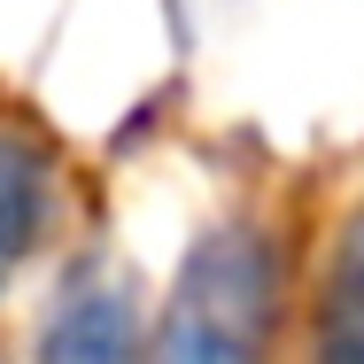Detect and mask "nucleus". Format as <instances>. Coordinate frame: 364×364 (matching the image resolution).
<instances>
[{
    "label": "nucleus",
    "mask_w": 364,
    "mask_h": 364,
    "mask_svg": "<svg viewBox=\"0 0 364 364\" xmlns=\"http://www.w3.org/2000/svg\"><path fill=\"white\" fill-rule=\"evenodd\" d=\"M310 364H364V349H333V341H310Z\"/></svg>",
    "instance_id": "5"
},
{
    "label": "nucleus",
    "mask_w": 364,
    "mask_h": 364,
    "mask_svg": "<svg viewBox=\"0 0 364 364\" xmlns=\"http://www.w3.org/2000/svg\"><path fill=\"white\" fill-rule=\"evenodd\" d=\"M31 364H147L140 302L117 287V279H77V287L55 302V318H47Z\"/></svg>",
    "instance_id": "2"
},
{
    "label": "nucleus",
    "mask_w": 364,
    "mask_h": 364,
    "mask_svg": "<svg viewBox=\"0 0 364 364\" xmlns=\"http://www.w3.org/2000/svg\"><path fill=\"white\" fill-rule=\"evenodd\" d=\"M55 210V171H47V147L23 140V132H0V287L8 272L39 248Z\"/></svg>",
    "instance_id": "3"
},
{
    "label": "nucleus",
    "mask_w": 364,
    "mask_h": 364,
    "mask_svg": "<svg viewBox=\"0 0 364 364\" xmlns=\"http://www.w3.org/2000/svg\"><path fill=\"white\" fill-rule=\"evenodd\" d=\"M310 341L364 349V202L341 218V232H333V256H326V279H318V318H310Z\"/></svg>",
    "instance_id": "4"
},
{
    "label": "nucleus",
    "mask_w": 364,
    "mask_h": 364,
    "mask_svg": "<svg viewBox=\"0 0 364 364\" xmlns=\"http://www.w3.org/2000/svg\"><path fill=\"white\" fill-rule=\"evenodd\" d=\"M279 341V240L264 225H218L171 279L155 364H272Z\"/></svg>",
    "instance_id": "1"
}]
</instances>
